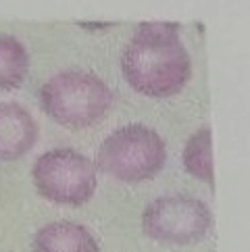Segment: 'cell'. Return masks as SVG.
Here are the masks:
<instances>
[{
	"mask_svg": "<svg viewBox=\"0 0 250 252\" xmlns=\"http://www.w3.org/2000/svg\"><path fill=\"white\" fill-rule=\"evenodd\" d=\"M121 71L127 84L148 98L182 92L192 75V61L180 38V25L140 23L121 52Z\"/></svg>",
	"mask_w": 250,
	"mask_h": 252,
	"instance_id": "obj_1",
	"label": "cell"
},
{
	"mask_svg": "<svg viewBox=\"0 0 250 252\" xmlns=\"http://www.w3.org/2000/svg\"><path fill=\"white\" fill-rule=\"evenodd\" d=\"M111 104V88L88 71H61L40 88L42 111L69 129H86L98 123Z\"/></svg>",
	"mask_w": 250,
	"mask_h": 252,
	"instance_id": "obj_2",
	"label": "cell"
},
{
	"mask_svg": "<svg viewBox=\"0 0 250 252\" xmlns=\"http://www.w3.org/2000/svg\"><path fill=\"white\" fill-rule=\"evenodd\" d=\"M98 167L123 184H142L163 171L165 140L153 127L133 123L115 129L98 148Z\"/></svg>",
	"mask_w": 250,
	"mask_h": 252,
	"instance_id": "obj_3",
	"label": "cell"
},
{
	"mask_svg": "<svg viewBox=\"0 0 250 252\" xmlns=\"http://www.w3.org/2000/svg\"><path fill=\"white\" fill-rule=\"evenodd\" d=\"M38 194L52 204L82 206L96 192V165L73 148H55L38 157L31 169Z\"/></svg>",
	"mask_w": 250,
	"mask_h": 252,
	"instance_id": "obj_4",
	"label": "cell"
},
{
	"mask_svg": "<svg viewBox=\"0 0 250 252\" xmlns=\"http://www.w3.org/2000/svg\"><path fill=\"white\" fill-rule=\"evenodd\" d=\"M213 227L209 206L192 196H165L150 202L142 213V229L148 238L165 244H192Z\"/></svg>",
	"mask_w": 250,
	"mask_h": 252,
	"instance_id": "obj_5",
	"label": "cell"
},
{
	"mask_svg": "<svg viewBox=\"0 0 250 252\" xmlns=\"http://www.w3.org/2000/svg\"><path fill=\"white\" fill-rule=\"evenodd\" d=\"M38 125L28 109L17 102H0V160H19L33 148Z\"/></svg>",
	"mask_w": 250,
	"mask_h": 252,
	"instance_id": "obj_6",
	"label": "cell"
},
{
	"mask_svg": "<svg viewBox=\"0 0 250 252\" xmlns=\"http://www.w3.org/2000/svg\"><path fill=\"white\" fill-rule=\"evenodd\" d=\"M33 252H100L98 240L75 221H55L33 236Z\"/></svg>",
	"mask_w": 250,
	"mask_h": 252,
	"instance_id": "obj_7",
	"label": "cell"
},
{
	"mask_svg": "<svg viewBox=\"0 0 250 252\" xmlns=\"http://www.w3.org/2000/svg\"><path fill=\"white\" fill-rule=\"evenodd\" d=\"M184 167L190 175L200 179L202 184L213 188L215 173H213V136L211 127H200L188 138L184 146Z\"/></svg>",
	"mask_w": 250,
	"mask_h": 252,
	"instance_id": "obj_8",
	"label": "cell"
},
{
	"mask_svg": "<svg viewBox=\"0 0 250 252\" xmlns=\"http://www.w3.org/2000/svg\"><path fill=\"white\" fill-rule=\"evenodd\" d=\"M30 73V55L13 35L0 33V90L19 88Z\"/></svg>",
	"mask_w": 250,
	"mask_h": 252,
	"instance_id": "obj_9",
	"label": "cell"
},
{
	"mask_svg": "<svg viewBox=\"0 0 250 252\" xmlns=\"http://www.w3.org/2000/svg\"><path fill=\"white\" fill-rule=\"evenodd\" d=\"M79 28H84L88 32H102V30H111L115 23H109V21H102V23H98V21H79L77 23Z\"/></svg>",
	"mask_w": 250,
	"mask_h": 252,
	"instance_id": "obj_10",
	"label": "cell"
}]
</instances>
